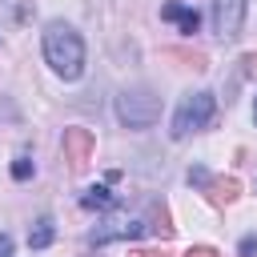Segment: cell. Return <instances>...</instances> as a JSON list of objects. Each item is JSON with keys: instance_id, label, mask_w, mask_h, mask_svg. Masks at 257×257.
I'll list each match as a JSON object with an SVG mask.
<instances>
[{"instance_id": "cell-1", "label": "cell", "mask_w": 257, "mask_h": 257, "mask_svg": "<svg viewBox=\"0 0 257 257\" xmlns=\"http://www.w3.org/2000/svg\"><path fill=\"white\" fill-rule=\"evenodd\" d=\"M44 60H48V68L56 76L76 80L84 72V40H80V32L72 24H64V20H52L44 28Z\"/></svg>"}, {"instance_id": "cell-2", "label": "cell", "mask_w": 257, "mask_h": 257, "mask_svg": "<svg viewBox=\"0 0 257 257\" xmlns=\"http://www.w3.org/2000/svg\"><path fill=\"white\" fill-rule=\"evenodd\" d=\"M161 116V96L153 88H124L116 96V120L124 128H149Z\"/></svg>"}, {"instance_id": "cell-3", "label": "cell", "mask_w": 257, "mask_h": 257, "mask_svg": "<svg viewBox=\"0 0 257 257\" xmlns=\"http://www.w3.org/2000/svg\"><path fill=\"white\" fill-rule=\"evenodd\" d=\"M217 112V96L213 92H189L173 116V141H185L189 133H201Z\"/></svg>"}, {"instance_id": "cell-4", "label": "cell", "mask_w": 257, "mask_h": 257, "mask_svg": "<svg viewBox=\"0 0 257 257\" xmlns=\"http://www.w3.org/2000/svg\"><path fill=\"white\" fill-rule=\"evenodd\" d=\"M60 149H64V161H68V169H72V173H80V169H88V161H92L96 137H92L88 128H64V137H60Z\"/></svg>"}, {"instance_id": "cell-5", "label": "cell", "mask_w": 257, "mask_h": 257, "mask_svg": "<svg viewBox=\"0 0 257 257\" xmlns=\"http://www.w3.org/2000/svg\"><path fill=\"white\" fill-rule=\"evenodd\" d=\"M245 24V0H213V32L221 40H237Z\"/></svg>"}, {"instance_id": "cell-6", "label": "cell", "mask_w": 257, "mask_h": 257, "mask_svg": "<svg viewBox=\"0 0 257 257\" xmlns=\"http://www.w3.org/2000/svg\"><path fill=\"white\" fill-rule=\"evenodd\" d=\"M137 237H145V221L141 217H112V221L96 225L88 241L92 245H108V241H137Z\"/></svg>"}, {"instance_id": "cell-7", "label": "cell", "mask_w": 257, "mask_h": 257, "mask_svg": "<svg viewBox=\"0 0 257 257\" xmlns=\"http://www.w3.org/2000/svg\"><path fill=\"white\" fill-rule=\"evenodd\" d=\"M161 20H173L185 36H193L197 28H201V16H197V8H189V4H181V0H173V4H165L161 8Z\"/></svg>"}, {"instance_id": "cell-8", "label": "cell", "mask_w": 257, "mask_h": 257, "mask_svg": "<svg viewBox=\"0 0 257 257\" xmlns=\"http://www.w3.org/2000/svg\"><path fill=\"white\" fill-rule=\"evenodd\" d=\"M205 197H209V205H233L241 197V181L237 177H209Z\"/></svg>"}, {"instance_id": "cell-9", "label": "cell", "mask_w": 257, "mask_h": 257, "mask_svg": "<svg viewBox=\"0 0 257 257\" xmlns=\"http://www.w3.org/2000/svg\"><path fill=\"white\" fill-rule=\"evenodd\" d=\"M145 233H153L157 241H173V225H169V209L161 205V201H149V209H145Z\"/></svg>"}, {"instance_id": "cell-10", "label": "cell", "mask_w": 257, "mask_h": 257, "mask_svg": "<svg viewBox=\"0 0 257 257\" xmlns=\"http://www.w3.org/2000/svg\"><path fill=\"white\" fill-rule=\"evenodd\" d=\"M80 205H84V209L104 213V209H112V205H116V193H112L108 185H92V189H84V193H80Z\"/></svg>"}, {"instance_id": "cell-11", "label": "cell", "mask_w": 257, "mask_h": 257, "mask_svg": "<svg viewBox=\"0 0 257 257\" xmlns=\"http://www.w3.org/2000/svg\"><path fill=\"white\" fill-rule=\"evenodd\" d=\"M52 237H56L52 217H40V221L28 229V245H32V249H48V245H52Z\"/></svg>"}, {"instance_id": "cell-12", "label": "cell", "mask_w": 257, "mask_h": 257, "mask_svg": "<svg viewBox=\"0 0 257 257\" xmlns=\"http://www.w3.org/2000/svg\"><path fill=\"white\" fill-rule=\"evenodd\" d=\"M165 56H173V60H189V68H205V64H209L205 52H185V48H169Z\"/></svg>"}, {"instance_id": "cell-13", "label": "cell", "mask_w": 257, "mask_h": 257, "mask_svg": "<svg viewBox=\"0 0 257 257\" xmlns=\"http://www.w3.org/2000/svg\"><path fill=\"white\" fill-rule=\"evenodd\" d=\"M32 173H36V165H32V157H16V161H12V177H16V181H28Z\"/></svg>"}, {"instance_id": "cell-14", "label": "cell", "mask_w": 257, "mask_h": 257, "mask_svg": "<svg viewBox=\"0 0 257 257\" xmlns=\"http://www.w3.org/2000/svg\"><path fill=\"white\" fill-rule=\"evenodd\" d=\"M189 185H197V189H205V185H209V169H201V165H193V169H189Z\"/></svg>"}, {"instance_id": "cell-15", "label": "cell", "mask_w": 257, "mask_h": 257, "mask_svg": "<svg viewBox=\"0 0 257 257\" xmlns=\"http://www.w3.org/2000/svg\"><path fill=\"white\" fill-rule=\"evenodd\" d=\"M181 257H217V249H209V245H193V249H185Z\"/></svg>"}, {"instance_id": "cell-16", "label": "cell", "mask_w": 257, "mask_h": 257, "mask_svg": "<svg viewBox=\"0 0 257 257\" xmlns=\"http://www.w3.org/2000/svg\"><path fill=\"white\" fill-rule=\"evenodd\" d=\"M257 253V237L249 233V237H241V257H253Z\"/></svg>"}, {"instance_id": "cell-17", "label": "cell", "mask_w": 257, "mask_h": 257, "mask_svg": "<svg viewBox=\"0 0 257 257\" xmlns=\"http://www.w3.org/2000/svg\"><path fill=\"white\" fill-rule=\"evenodd\" d=\"M0 257H12V237L0 233Z\"/></svg>"}, {"instance_id": "cell-18", "label": "cell", "mask_w": 257, "mask_h": 257, "mask_svg": "<svg viewBox=\"0 0 257 257\" xmlns=\"http://www.w3.org/2000/svg\"><path fill=\"white\" fill-rule=\"evenodd\" d=\"M241 64H245V72H257V56H245Z\"/></svg>"}, {"instance_id": "cell-19", "label": "cell", "mask_w": 257, "mask_h": 257, "mask_svg": "<svg viewBox=\"0 0 257 257\" xmlns=\"http://www.w3.org/2000/svg\"><path fill=\"white\" fill-rule=\"evenodd\" d=\"M128 257H161V253H145V249H133Z\"/></svg>"}, {"instance_id": "cell-20", "label": "cell", "mask_w": 257, "mask_h": 257, "mask_svg": "<svg viewBox=\"0 0 257 257\" xmlns=\"http://www.w3.org/2000/svg\"><path fill=\"white\" fill-rule=\"evenodd\" d=\"M253 120H257V104H253Z\"/></svg>"}]
</instances>
